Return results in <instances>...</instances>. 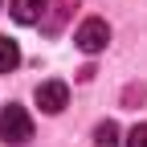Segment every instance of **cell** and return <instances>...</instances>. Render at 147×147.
Listing matches in <instances>:
<instances>
[{
	"instance_id": "4",
	"label": "cell",
	"mask_w": 147,
	"mask_h": 147,
	"mask_svg": "<svg viewBox=\"0 0 147 147\" xmlns=\"http://www.w3.org/2000/svg\"><path fill=\"white\" fill-rule=\"evenodd\" d=\"M49 8V0H12V21H21V25H37L45 16Z\"/></svg>"
},
{
	"instance_id": "2",
	"label": "cell",
	"mask_w": 147,
	"mask_h": 147,
	"mask_svg": "<svg viewBox=\"0 0 147 147\" xmlns=\"http://www.w3.org/2000/svg\"><path fill=\"white\" fill-rule=\"evenodd\" d=\"M74 41H78L82 53H102L110 45V25L102 21V16H90V21L78 25V33H74Z\"/></svg>"
},
{
	"instance_id": "3",
	"label": "cell",
	"mask_w": 147,
	"mask_h": 147,
	"mask_svg": "<svg viewBox=\"0 0 147 147\" xmlns=\"http://www.w3.org/2000/svg\"><path fill=\"white\" fill-rule=\"evenodd\" d=\"M65 102H69V86L65 82L53 78V82H41V86H37V106H41L45 115H61Z\"/></svg>"
},
{
	"instance_id": "7",
	"label": "cell",
	"mask_w": 147,
	"mask_h": 147,
	"mask_svg": "<svg viewBox=\"0 0 147 147\" xmlns=\"http://www.w3.org/2000/svg\"><path fill=\"white\" fill-rule=\"evenodd\" d=\"M69 8H78V0H57V12H53V21H49L45 29H49V33H57V25L69 16Z\"/></svg>"
},
{
	"instance_id": "8",
	"label": "cell",
	"mask_w": 147,
	"mask_h": 147,
	"mask_svg": "<svg viewBox=\"0 0 147 147\" xmlns=\"http://www.w3.org/2000/svg\"><path fill=\"white\" fill-rule=\"evenodd\" d=\"M127 147H147V123H135L131 135H127Z\"/></svg>"
},
{
	"instance_id": "1",
	"label": "cell",
	"mask_w": 147,
	"mask_h": 147,
	"mask_svg": "<svg viewBox=\"0 0 147 147\" xmlns=\"http://www.w3.org/2000/svg\"><path fill=\"white\" fill-rule=\"evenodd\" d=\"M0 139H4L8 147H21V143L33 139V119H29V110H25V106L8 102L4 110H0Z\"/></svg>"
},
{
	"instance_id": "5",
	"label": "cell",
	"mask_w": 147,
	"mask_h": 147,
	"mask_svg": "<svg viewBox=\"0 0 147 147\" xmlns=\"http://www.w3.org/2000/svg\"><path fill=\"white\" fill-rule=\"evenodd\" d=\"M21 65V49H16L12 37H0V74H12Z\"/></svg>"
},
{
	"instance_id": "6",
	"label": "cell",
	"mask_w": 147,
	"mask_h": 147,
	"mask_svg": "<svg viewBox=\"0 0 147 147\" xmlns=\"http://www.w3.org/2000/svg\"><path fill=\"white\" fill-rule=\"evenodd\" d=\"M94 147H119V127L110 123V119L94 127Z\"/></svg>"
}]
</instances>
